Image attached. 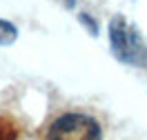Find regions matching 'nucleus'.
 I'll return each mask as SVG.
<instances>
[{"mask_svg": "<svg viewBox=\"0 0 147 140\" xmlns=\"http://www.w3.org/2000/svg\"><path fill=\"white\" fill-rule=\"evenodd\" d=\"M47 140H102V131L87 113H63L49 125Z\"/></svg>", "mask_w": 147, "mask_h": 140, "instance_id": "obj_2", "label": "nucleus"}, {"mask_svg": "<svg viewBox=\"0 0 147 140\" xmlns=\"http://www.w3.org/2000/svg\"><path fill=\"white\" fill-rule=\"evenodd\" d=\"M63 5L67 9H74V7H76V0H63Z\"/></svg>", "mask_w": 147, "mask_h": 140, "instance_id": "obj_5", "label": "nucleus"}, {"mask_svg": "<svg viewBox=\"0 0 147 140\" xmlns=\"http://www.w3.org/2000/svg\"><path fill=\"white\" fill-rule=\"evenodd\" d=\"M78 20H80V25H83V27L89 29V33H92V36H98V22H96L87 11H80V13H78Z\"/></svg>", "mask_w": 147, "mask_h": 140, "instance_id": "obj_4", "label": "nucleus"}, {"mask_svg": "<svg viewBox=\"0 0 147 140\" xmlns=\"http://www.w3.org/2000/svg\"><path fill=\"white\" fill-rule=\"evenodd\" d=\"M18 40V29L16 25H11L9 20L0 18V47H11Z\"/></svg>", "mask_w": 147, "mask_h": 140, "instance_id": "obj_3", "label": "nucleus"}, {"mask_svg": "<svg viewBox=\"0 0 147 140\" xmlns=\"http://www.w3.org/2000/svg\"><path fill=\"white\" fill-rule=\"evenodd\" d=\"M107 36L111 56L118 62L136 69H147V42L131 20H127L123 13L111 16L107 25Z\"/></svg>", "mask_w": 147, "mask_h": 140, "instance_id": "obj_1", "label": "nucleus"}]
</instances>
